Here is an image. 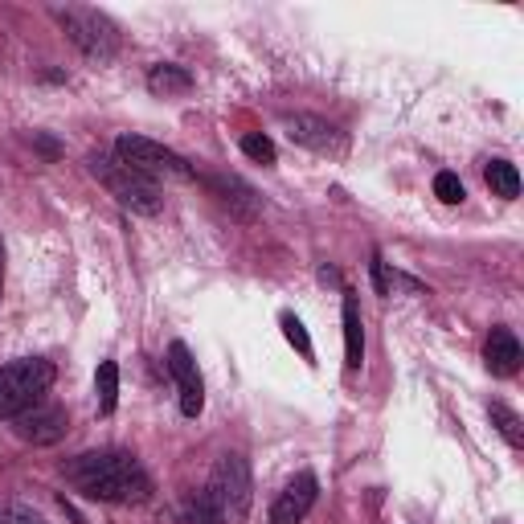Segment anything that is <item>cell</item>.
<instances>
[{
    "instance_id": "cell-23",
    "label": "cell",
    "mask_w": 524,
    "mask_h": 524,
    "mask_svg": "<svg viewBox=\"0 0 524 524\" xmlns=\"http://www.w3.org/2000/svg\"><path fill=\"white\" fill-rule=\"evenodd\" d=\"M185 516H189V524H217V516H213V508L205 504V496H201V492L185 504Z\"/></svg>"
},
{
    "instance_id": "cell-11",
    "label": "cell",
    "mask_w": 524,
    "mask_h": 524,
    "mask_svg": "<svg viewBox=\"0 0 524 524\" xmlns=\"http://www.w3.org/2000/svg\"><path fill=\"white\" fill-rule=\"evenodd\" d=\"M217 201H222L230 213H238L242 222H250V217H258L262 209V197L242 181V177H226V172H209V177H197Z\"/></svg>"
},
{
    "instance_id": "cell-17",
    "label": "cell",
    "mask_w": 524,
    "mask_h": 524,
    "mask_svg": "<svg viewBox=\"0 0 524 524\" xmlns=\"http://www.w3.org/2000/svg\"><path fill=\"white\" fill-rule=\"evenodd\" d=\"M488 414H492V426H496V430L504 434V439H508V447H516V451H520V447H524V430H520V418H516V414L504 406V402H492V406H488Z\"/></svg>"
},
{
    "instance_id": "cell-13",
    "label": "cell",
    "mask_w": 524,
    "mask_h": 524,
    "mask_svg": "<svg viewBox=\"0 0 524 524\" xmlns=\"http://www.w3.org/2000/svg\"><path fill=\"white\" fill-rule=\"evenodd\" d=\"M365 365V328H361V308L357 299L344 291V369L357 373Z\"/></svg>"
},
{
    "instance_id": "cell-6",
    "label": "cell",
    "mask_w": 524,
    "mask_h": 524,
    "mask_svg": "<svg viewBox=\"0 0 524 524\" xmlns=\"http://www.w3.org/2000/svg\"><path fill=\"white\" fill-rule=\"evenodd\" d=\"M115 156L148 181H193L197 177L193 164L181 152H172V148H164V144H156L148 136H131V131H123V136L115 140Z\"/></svg>"
},
{
    "instance_id": "cell-4",
    "label": "cell",
    "mask_w": 524,
    "mask_h": 524,
    "mask_svg": "<svg viewBox=\"0 0 524 524\" xmlns=\"http://www.w3.org/2000/svg\"><path fill=\"white\" fill-rule=\"evenodd\" d=\"M54 361L46 357H25L0 369V418H17L25 410H33L37 402H46V393L54 389Z\"/></svg>"
},
{
    "instance_id": "cell-16",
    "label": "cell",
    "mask_w": 524,
    "mask_h": 524,
    "mask_svg": "<svg viewBox=\"0 0 524 524\" xmlns=\"http://www.w3.org/2000/svg\"><path fill=\"white\" fill-rule=\"evenodd\" d=\"M95 402H99L103 418L115 414V402H119V365L115 361H103L99 373H95Z\"/></svg>"
},
{
    "instance_id": "cell-12",
    "label": "cell",
    "mask_w": 524,
    "mask_h": 524,
    "mask_svg": "<svg viewBox=\"0 0 524 524\" xmlns=\"http://www.w3.org/2000/svg\"><path fill=\"white\" fill-rule=\"evenodd\" d=\"M484 361H488L492 377H512L520 369V340L512 328H492V336L484 344Z\"/></svg>"
},
{
    "instance_id": "cell-7",
    "label": "cell",
    "mask_w": 524,
    "mask_h": 524,
    "mask_svg": "<svg viewBox=\"0 0 524 524\" xmlns=\"http://www.w3.org/2000/svg\"><path fill=\"white\" fill-rule=\"evenodd\" d=\"M66 430H70V414H66V406H54V402H37L33 410L13 418V434L21 443H33V447L62 443Z\"/></svg>"
},
{
    "instance_id": "cell-20",
    "label": "cell",
    "mask_w": 524,
    "mask_h": 524,
    "mask_svg": "<svg viewBox=\"0 0 524 524\" xmlns=\"http://www.w3.org/2000/svg\"><path fill=\"white\" fill-rule=\"evenodd\" d=\"M0 524H46V516L29 504H0Z\"/></svg>"
},
{
    "instance_id": "cell-21",
    "label": "cell",
    "mask_w": 524,
    "mask_h": 524,
    "mask_svg": "<svg viewBox=\"0 0 524 524\" xmlns=\"http://www.w3.org/2000/svg\"><path fill=\"white\" fill-rule=\"evenodd\" d=\"M283 332H287V340L299 348V357H308V361H312V336H308V328H303V324H299L291 312L283 316Z\"/></svg>"
},
{
    "instance_id": "cell-1",
    "label": "cell",
    "mask_w": 524,
    "mask_h": 524,
    "mask_svg": "<svg viewBox=\"0 0 524 524\" xmlns=\"http://www.w3.org/2000/svg\"><path fill=\"white\" fill-rule=\"evenodd\" d=\"M66 479L86 496L103 504H140L152 492L144 463L127 451H86L66 463Z\"/></svg>"
},
{
    "instance_id": "cell-25",
    "label": "cell",
    "mask_w": 524,
    "mask_h": 524,
    "mask_svg": "<svg viewBox=\"0 0 524 524\" xmlns=\"http://www.w3.org/2000/svg\"><path fill=\"white\" fill-rule=\"evenodd\" d=\"M0 295H5V242H0Z\"/></svg>"
},
{
    "instance_id": "cell-5",
    "label": "cell",
    "mask_w": 524,
    "mask_h": 524,
    "mask_svg": "<svg viewBox=\"0 0 524 524\" xmlns=\"http://www.w3.org/2000/svg\"><path fill=\"white\" fill-rule=\"evenodd\" d=\"M54 21L66 29V37L78 46L82 58L91 62H111L119 54V29L111 17H103L99 9H82V5H58L54 9Z\"/></svg>"
},
{
    "instance_id": "cell-19",
    "label": "cell",
    "mask_w": 524,
    "mask_h": 524,
    "mask_svg": "<svg viewBox=\"0 0 524 524\" xmlns=\"http://www.w3.org/2000/svg\"><path fill=\"white\" fill-rule=\"evenodd\" d=\"M434 193H439V201H447V205H459L467 197L463 181L455 177V172H439V177H434Z\"/></svg>"
},
{
    "instance_id": "cell-24",
    "label": "cell",
    "mask_w": 524,
    "mask_h": 524,
    "mask_svg": "<svg viewBox=\"0 0 524 524\" xmlns=\"http://www.w3.org/2000/svg\"><path fill=\"white\" fill-rule=\"evenodd\" d=\"M33 144H37L41 152H46V156H58V144H54L50 136H33Z\"/></svg>"
},
{
    "instance_id": "cell-14",
    "label": "cell",
    "mask_w": 524,
    "mask_h": 524,
    "mask_svg": "<svg viewBox=\"0 0 524 524\" xmlns=\"http://www.w3.org/2000/svg\"><path fill=\"white\" fill-rule=\"evenodd\" d=\"M148 91L152 95H185V91H193V74L185 70V66H177V62H156L152 70H148Z\"/></svg>"
},
{
    "instance_id": "cell-10",
    "label": "cell",
    "mask_w": 524,
    "mask_h": 524,
    "mask_svg": "<svg viewBox=\"0 0 524 524\" xmlns=\"http://www.w3.org/2000/svg\"><path fill=\"white\" fill-rule=\"evenodd\" d=\"M316 496H320V479L312 471H299L291 484L279 492V500L271 504V524H299L316 508Z\"/></svg>"
},
{
    "instance_id": "cell-18",
    "label": "cell",
    "mask_w": 524,
    "mask_h": 524,
    "mask_svg": "<svg viewBox=\"0 0 524 524\" xmlns=\"http://www.w3.org/2000/svg\"><path fill=\"white\" fill-rule=\"evenodd\" d=\"M242 152H246L250 160H258V164H275V160H279L271 136H262V131H250V136H242Z\"/></svg>"
},
{
    "instance_id": "cell-15",
    "label": "cell",
    "mask_w": 524,
    "mask_h": 524,
    "mask_svg": "<svg viewBox=\"0 0 524 524\" xmlns=\"http://www.w3.org/2000/svg\"><path fill=\"white\" fill-rule=\"evenodd\" d=\"M484 181H488V189H492L496 197H504V201H516V197H520V172H516V164H508V160H492V164L484 168Z\"/></svg>"
},
{
    "instance_id": "cell-22",
    "label": "cell",
    "mask_w": 524,
    "mask_h": 524,
    "mask_svg": "<svg viewBox=\"0 0 524 524\" xmlns=\"http://www.w3.org/2000/svg\"><path fill=\"white\" fill-rule=\"evenodd\" d=\"M373 283H377L381 295H389L398 283H402V287H418V283H410V279H402V275H393V279H389V267H385V258H381V254H373Z\"/></svg>"
},
{
    "instance_id": "cell-8",
    "label": "cell",
    "mask_w": 524,
    "mask_h": 524,
    "mask_svg": "<svg viewBox=\"0 0 524 524\" xmlns=\"http://www.w3.org/2000/svg\"><path fill=\"white\" fill-rule=\"evenodd\" d=\"M283 127H287L291 144L308 148V152H320V156H344L348 152V136L320 115H287Z\"/></svg>"
},
{
    "instance_id": "cell-2",
    "label": "cell",
    "mask_w": 524,
    "mask_h": 524,
    "mask_svg": "<svg viewBox=\"0 0 524 524\" xmlns=\"http://www.w3.org/2000/svg\"><path fill=\"white\" fill-rule=\"evenodd\" d=\"M205 504L213 508L217 524H242L254 504V484H250V463L242 455H222L209 471V484L201 488Z\"/></svg>"
},
{
    "instance_id": "cell-26",
    "label": "cell",
    "mask_w": 524,
    "mask_h": 524,
    "mask_svg": "<svg viewBox=\"0 0 524 524\" xmlns=\"http://www.w3.org/2000/svg\"><path fill=\"white\" fill-rule=\"evenodd\" d=\"M320 279H324V283H340V275H336L332 267H320Z\"/></svg>"
},
{
    "instance_id": "cell-3",
    "label": "cell",
    "mask_w": 524,
    "mask_h": 524,
    "mask_svg": "<svg viewBox=\"0 0 524 524\" xmlns=\"http://www.w3.org/2000/svg\"><path fill=\"white\" fill-rule=\"evenodd\" d=\"M91 177H95L123 209H131V213L152 217V213H160V205H164L160 185L148 181V177H140L136 168H127V164H123L119 156H111V152H95V156H91Z\"/></svg>"
},
{
    "instance_id": "cell-9",
    "label": "cell",
    "mask_w": 524,
    "mask_h": 524,
    "mask_svg": "<svg viewBox=\"0 0 524 524\" xmlns=\"http://www.w3.org/2000/svg\"><path fill=\"white\" fill-rule=\"evenodd\" d=\"M168 373L177 381V393H181V414L185 418H197L205 410V381H201V369L189 353V344H172L168 348Z\"/></svg>"
}]
</instances>
